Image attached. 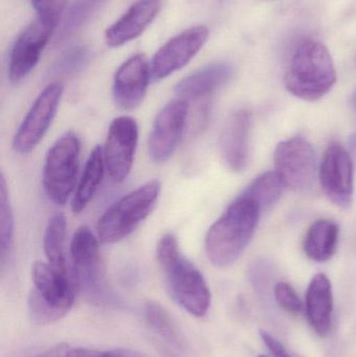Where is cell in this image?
I'll list each match as a JSON object with an SVG mask.
<instances>
[{"label": "cell", "mask_w": 356, "mask_h": 357, "mask_svg": "<svg viewBox=\"0 0 356 357\" xmlns=\"http://www.w3.org/2000/svg\"><path fill=\"white\" fill-rule=\"evenodd\" d=\"M261 211L254 199L242 192L211 225L205 238V251L217 268H228L244 253L258 225Z\"/></svg>", "instance_id": "1"}, {"label": "cell", "mask_w": 356, "mask_h": 357, "mask_svg": "<svg viewBox=\"0 0 356 357\" xmlns=\"http://www.w3.org/2000/svg\"><path fill=\"white\" fill-rule=\"evenodd\" d=\"M156 256L173 301L188 314L204 317L210 307V289L201 271L182 253L173 233L159 239Z\"/></svg>", "instance_id": "2"}, {"label": "cell", "mask_w": 356, "mask_h": 357, "mask_svg": "<svg viewBox=\"0 0 356 357\" xmlns=\"http://www.w3.org/2000/svg\"><path fill=\"white\" fill-rule=\"evenodd\" d=\"M33 289L27 299L31 321L38 325H48L64 318L75 301L79 289L72 273L56 270L46 262L37 261L31 268Z\"/></svg>", "instance_id": "3"}, {"label": "cell", "mask_w": 356, "mask_h": 357, "mask_svg": "<svg viewBox=\"0 0 356 357\" xmlns=\"http://www.w3.org/2000/svg\"><path fill=\"white\" fill-rule=\"evenodd\" d=\"M336 81V67L327 47L315 40H307L298 46L284 77L286 90L307 102L323 98Z\"/></svg>", "instance_id": "4"}, {"label": "cell", "mask_w": 356, "mask_h": 357, "mask_svg": "<svg viewBox=\"0 0 356 357\" xmlns=\"http://www.w3.org/2000/svg\"><path fill=\"white\" fill-rule=\"evenodd\" d=\"M160 191L158 180L148 181L111 204L96 225L100 243L112 245L130 236L152 213Z\"/></svg>", "instance_id": "5"}, {"label": "cell", "mask_w": 356, "mask_h": 357, "mask_svg": "<svg viewBox=\"0 0 356 357\" xmlns=\"http://www.w3.org/2000/svg\"><path fill=\"white\" fill-rule=\"evenodd\" d=\"M81 142L72 132L61 136L48 150L42 182L45 195L56 205H65L75 191Z\"/></svg>", "instance_id": "6"}, {"label": "cell", "mask_w": 356, "mask_h": 357, "mask_svg": "<svg viewBox=\"0 0 356 357\" xmlns=\"http://www.w3.org/2000/svg\"><path fill=\"white\" fill-rule=\"evenodd\" d=\"M275 173L284 187L307 192L314 188L317 180L318 163L315 149L302 136L280 142L274 152Z\"/></svg>", "instance_id": "7"}, {"label": "cell", "mask_w": 356, "mask_h": 357, "mask_svg": "<svg viewBox=\"0 0 356 357\" xmlns=\"http://www.w3.org/2000/svg\"><path fill=\"white\" fill-rule=\"evenodd\" d=\"M63 91L62 84L54 82L37 96L15 134L13 139L15 152L27 155L37 148L56 117Z\"/></svg>", "instance_id": "8"}, {"label": "cell", "mask_w": 356, "mask_h": 357, "mask_svg": "<svg viewBox=\"0 0 356 357\" xmlns=\"http://www.w3.org/2000/svg\"><path fill=\"white\" fill-rule=\"evenodd\" d=\"M189 115L187 100L178 98L167 102L157 114L148 137V154L155 163H164L173 157L183 139Z\"/></svg>", "instance_id": "9"}, {"label": "cell", "mask_w": 356, "mask_h": 357, "mask_svg": "<svg viewBox=\"0 0 356 357\" xmlns=\"http://www.w3.org/2000/svg\"><path fill=\"white\" fill-rule=\"evenodd\" d=\"M208 37V27L196 25L163 44L150 61L153 81H162L185 67L200 52Z\"/></svg>", "instance_id": "10"}, {"label": "cell", "mask_w": 356, "mask_h": 357, "mask_svg": "<svg viewBox=\"0 0 356 357\" xmlns=\"http://www.w3.org/2000/svg\"><path fill=\"white\" fill-rule=\"evenodd\" d=\"M139 130L135 119L119 116L109 127L104 151L105 165L115 183L127 180L133 167Z\"/></svg>", "instance_id": "11"}, {"label": "cell", "mask_w": 356, "mask_h": 357, "mask_svg": "<svg viewBox=\"0 0 356 357\" xmlns=\"http://www.w3.org/2000/svg\"><path fill=\"white\" fill-rule=\"evenodd\" d=\"M70 260L79 287L94 297L104 296L100 239L87 226L79 227L71 238Z\"/></svg>", "instance_id": "12"}, {"label": "cell", "mask_w": 356, "mask_h": 357, "mask_svg": "<svg viewBox=\"0 0 356 357\" xmlns=\"http://www.w3.org/2000/svg\"><path fill=\"white\" fill-rule=\"evenodd\" d=\"M319 178L328 199L342 209L353 202V161L344 146L332 144L324 153Z\"/></svg>", "instance_id": "13"}, {"label": "cell", "mask_w": 356, "mask_h": 357, "mask_svg": "<svg viewBox=\"0 0 356 357\" xmlns=\"http://www.w3.org/2000/svg\"><path fill=\"white\" fill-rule=\"evenodd\" d=\"M56 27L37 19L21 31L8 61V79L13 84L20 83L35 69Z\"/></svg>", "instance_id": "14"}, {"label": "cell", "mask_w": 356, "mask_h": 357, "mask_svg": "<svg viewBox=\"0 0 356 357\" xmlns=\"http://www.w3.org/2000/svg\"><path fill=\"white\" fill-rule=\"evenodd\" d=\"M252 117L246 109L230 113L219 135V154L226 167L234 173L246 169L250 159Z\"/></svg>", "instance_id": "15"}, {"label": "cell", "mask_w": 356, "mask_h": 357, "mask_svg": "<svg viewBox=\"0 0 356 357\" xmlns=\"http://www.w3.org/2000/svg\"><path fill=\"white\" fill-rule=\"evenodd\" d=\"M152 79L150 63L146 54H137L119 66L113 82V98L123 110H134L144 102Z\"/></svg>", "instance_id": "16"}, {"label": "cell", "mask_w": 356, "mask_h": 357, "mask_svg": "<svg viewBox=\"0 0 356 357\" xmlns=\"http://www.w3.org/2000/svg\"><path fill=\"white\" fill-rule=\"evenodd\" d=\"M160 8L159 0H138L132 4L129 10L107 29L105 33L107 45L121 47L137 39L152 24Z\"/></svg>", "instance_id": "17"}, {"label": "cell", "mask_w": 356, "mask_h": 357, "mask_svg": "<svg viewBox=\"0 0 356 357\" xmlns=\"http://www.w3.org/2000/svg\"><path fill=\"white\" fill-rule=\"evenodd\" d=\"M233 75V68L227 63L207 65L187 75L176 85L175 92L179 98L198 100L208 98L223 88Z\"/></svg>", "instance_id": "18"}, {"label": "cell", "mask_w": 356, "mask_h": 357, "mask_svg": "<svg viewBox=\"0 0 356 357\" xmlns=\"http://www.w3.org/2000/svg\"><path fill=\"white\" fill-rule=\"evenodd\" d=\"M307 320L320 337H326L332 328L334 298L332 283L324 274L311 279L305 297Z\"/></svg>", "instance_id": "19"}, {"label": "cell", "mask_w": 356, "mask_h": 357, "mask_svg": "<svg viewBox=\"0 0 356 357\" xmlns=\"http://www.w3.org/2000/svg\"><path fill=\"white\" fill-rule=\"evenodd\" d=\"M104 151L98 146L91 151L85 165L82 177L77 189L73 193L71 208L75 213L79 214L86 209L95 195L98 187L102 184L105 176Z\"/></svg>", "instance_id": "20"}, {"label": "cell", "mask_w": 356, "mask_h": 357, "mask_svg": "<svg viewBox=\"0 0 356 357\" xmlns=\"http://www.w3.org/2000/svg\"><path fill=\"white\" fill-rule=\"evenodd\" d=\"M340 229L332 220H318L309 227L304 238L305 254L314 261L332 259L338 248Z\"/></svg>", "instance_id": "21"}, {"label": "cell", "mask_w": 356, "mask_h": 357, "mask_svg": "<svg viewBox=\"0 0 356 357\" xmlns=\"http://www.w3.org/2000/svg\"><path fill=\"white\" fill-rule=\"evenodd\" d=\"M65 236H66V220L63 214H54L48 220L45 233H44V254L48 264L56 270L75 274L72 266L68 264L65 255Z\"/></svg>", "instance_id": "22"}, {"label": "cell", "mask_w": 356, "mask_h": 357, "mask_svg": "<svg viewBox=\"0 0 356 357\" xmlns=\"http://www.w3.org/2000/svg\"><path fill=\"white\" fill-rule=\"evenodd\" d=\"M146 320L150 328L158 333L165 342L171 344L178 349H184L185 341H184L182 331L176 324L173 317L163 307L161 304L155 301H148L144 307Z\"/></svg>", "instance_id": "23"}, {"label": "cell", "mask_w": 356, "mask_h": 357, "mask_svg": "<svg viewBox=\"0 0 356 357\" xmlns=\"http://www.w3.org/2000/svg\"><path fill=\"white\" fill-rule=\"evenodd\" d=\"M106 2L107 0H77L69 8L68 13L65 17L56 42L62 43L65 40L75 35L86 23L91 20L92 17Z\"/></svg>", "instance_id": "24"}, {"label": "cell", "mask_w": 356, "mask_h": 357, "mask_svg": "<svg viewBox=\"0 0 356 357\" xmlns=\"http://www.w3.org/2000/svg\"><path fill=\"white\" fill-rule=\"evenodd\" d=\"M284 188L275 172H267L255 178L245 192L254 199L263 212L277 203Z\"/></svg>", "instance_id": "25"}, {"label": "cell", "mask_w": 356, "mask_h": 357, "mask_svg": "<svg viewBox=\"0 0 356 357\" xmlns=\"http://www.w3.org/2000/svg\"><path fill=\"white\" fill-rule=\"evenodd\" d=\"M14 232V212L10 201L6 178L1 176L0 178V255H1L2 266L6 264V257L12 249Z\"/></svg>", "instance_id": "26"}, {"label": "cell", "mask_w": 356, "mask_h": 357, "mask_svg": "<svg viewBox=\"0 0 356 357\" xmlns=\"http://www.w3.org/2000/svg\"><path fill=\"white\" fill-rule=\"evenodd\" d=\"M92 59L91 50L85 45H77L64 52L50 68L54 77H71L83 71Z\"/></svg>", "instance_id": "27"}, {"label": "cell", "mask_w": 356, "mask_h": 357, "mask_svg": "<svg viewBox=\"0 0 356 357\" xmlns=\"http://www.w3.org/2000/svg\"><path fill=\"white\" fill-rule=\"evenodd\" d=\"M274 295H275L276 301L278 305L290 312V314H297L302 312L303 303L296 291L292 285L288 282L280 281L274 287Z\"/></svg>", "instance_id": "28"}, {"label": "cell", "mask_w": 356, "mask_h": 357, "mask_svg": "<svg viewBox=\"0 0 356 357\" xmlns=\"http://www.w3.org/2000/svg\"><path fill=\"white\" fill-rule=\"evenodd\" d=\"M38 19L58 26L65 8V0H31Z\"/></svg>", "instance_id": "29"}, {"label": "cell", "mask_w": 356, "mask_h": 357, "mask_svg": "<svg viewBox=\"0 0 356 357\" xmlns=\"http://www.w3.org/2000/svg\"><path fill=\"white\" fill-rule=\"evenodd\" d=\"M261 340H263V343L265 344L268 348H269L270 351L274 354L275 357H292L288 354V352L286 351L284 346L280 343L278 340H276L273 335H270L267 331H261Z\"/></svg>", "instance_id": "30"}, {"label": "cell", "mask_w": 356, "mask_h": 357, "mask_svg": "<svg viewBox=\"0 0 356 357\" xmlns=\"http://www.w3.org/2000/svg\"><path fill=\"white\" fill-rule=\"evenodd\" d=\"M69 348H70V346L68 344H58V345L54 346V347L49 348L46 351L42 352V354H39L33 357H65Z\"/></svg>", "instance_id": "31"}, {"label": "cell", "mask_w": 356, "mask_h": 357, "mask_svg": "<svg viewBox=\"0 0 356 357\" xmlns=\"http://www.w3.org/2000/svg\"><path fill=\"white\" fill-rule=\"evenodd\" d=\"M100 352L98 350L88 349V348H69L65 357H98Z\"/></svg>", "instance_id": "32"}, {"label": "cell", "mask_w": 356, "mask_h": 357, "mask_svg": "<svg viewBox=\"0 0 356 357\" xmlns=\"http://www.w3.org/2000/svg\"><path fill=\"white\" fill-rule=\"evenodd\" d=\"M350 107H351V110H353V112H355V115H356V90L355 92H353V96H351Z\"/></svg>", "instance_id": "33"}, {"label": "cell", "mask_w": 356, "mask_h": 357, "mask_svg": "<svg viewBox=\"0 0 356 357\" xmlns=\"http://www.w3.org/2000/svg\"><path fill=\"white\" fill-rule=\"evenodd\" d=\"M349 144H350L351 150L356 154V134L351 136L350 140H349Z\"/></svg>", "instance_id": "34"}, {"label": "cell", "mask_w": 356, "mask_h": 357, "mask_svg": "<svg viewBox=\"0 0 356 357\" xmlns=\"http://www.w3.org/2000/svg\"><path fill=\"white\" fill-rule=\"evenodd\" d=\"M258 357H267V356H259Z\"/></svg>", "instance_id": "35"}]
</instances>
